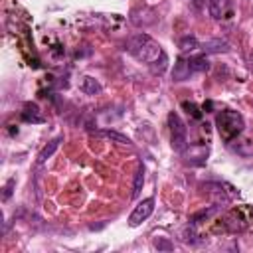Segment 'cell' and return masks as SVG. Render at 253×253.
Returning <instances> with one entry per match:
<instances>
[{"mask_svg":"<svg viewBox=\"0 0 253 253\" xmlns=\"http://www.w3.org/2000/svg\"><path fill=\"white\" fill-rule=\"evenodd\" d=\"M182 107H184V109L188 111V115H192L194 119H200V117H202V111L198 109V105H194V103H188V101H184V103H182Z\"/></svg>","mask_w":253,"mask_h":253,"instance_id":"obj_19","label":"cell"},{"mask_svg":"<svg viewBox=\"0 0 253 253\" xmlns=\"http://www.w3.org/2000/svg\"><path fill=\"white\" fill-rule=\"evenodd\" d=\"M61 140H63L61 136L51 138V140H49V142H47V144H45V146L40 150V154H38V162H40V164H43L47 158H51V156L55 154V150L59 148V142H61Z\"/></svg>","mask_w":253,"mask_h":253,"instance_id":"obj_10","label":"cell"},{"mask_svg":"<svg viewBox=\"0 0 253 253\" xmlns=\"http://www.w3.org/2000/svg\"><path fill=\"white\" fill-rule=\"evenodd\" d=\"M178 47H180V51H184V53H192V51H196V49H200V42L194 38V36H184L180 42H178Z\"/></svg>","mask_w":253,"mask_h":253,"instance_id":"obj_14","label":"cell"},{"mask_svg":"<svg viewBox=\"0 0 253 253\" xmlns=\"http://www.w3.org/2000/svg\"><path fill=\"white\" fill-rule=\"evenodd\" d=\"M14 184H16V180H14V178H10V180L6 182V186H4V194H2V200H4V202L12 196V188H14Z\"/></svg>","mask_w":253,"mask_h":253,"instance_id":"obj_20","label":"cell"},{"mask_svg":"<svg viewBox=\"0 0 253 253\" xmlns=\"http://www.w3.org/2000/svg\"><path fill=\"white\" fill-rule=\"evenodd\" d=\"M182 154H184L186 162H190V164H204L206 158H208V146H204V144H192V146H186L182 150Z\"/></svg>","mask_w":253,"mask_h":253,"instance_id":"obj_5","label":"cell"},{"mask_svg":"<svg viewBox=\"0 0 253 253\" xmlns=\"http://www.w3.org/2000/svg\"><path fill=\"white\" fill-rule=\"evenodd\" d=\"M219 211V206L215 204V206H208V208H204V210H200V211H196L194 215H192V223H200V221H204V219H210L211 215H215Z\"/></svg>","mask_w":253,"mask_h":253,"instance_id":"obj_13","label":"cell"},{"mask_svg":"<svg viewBox=\"0 0 253 253\" xmlns=\"http://www.w3.org/2000/svg\"><path fill=\"white\" fill-rule=\"evenodd\" d=\"M251 69H253V53H251Z\"/></svg>","mask_w":253,"mask_h":253,"instance_id":"obj_21","label":"cell"},{"mask_svg":"<svg viewBox=\"0 0 253 253\" xmlns=\"http://www.w3.org/2000/svg\"><path fill=\"white\" fill-rule=\"evenodd\" d=\"M22 119H24L26 123H32V125H40V123H43V121H45V117H43L42 109H40L36 103H26V105H24Z\"/></svg>","mask_w":253,"mask_h":253,"instance_id":"obj_8","label":"cell"},{"mask_svg":"<svg viewBox=\"0 0 253 253\" xmlns=\"http://www.w3.org/2000/svg\"><path fill=\"white\" fill-rule=\"evenodd\" d=\"M103 134H105L107 138H111L113 142H117V144H126V146L132 144L128 136H125V134H121V132H117V130H103Z\"/></svg>","mask_w":253,"mask_h":253,"instance_id":"obj_16","label":"cell"},{"mask_svg":"<svg viewBox=\"0 0 253 253\" xmlns=\"http://www.w3.org/2000/svg\"><path fill=\"white\" fill-rule=\"evenodd\" d=\"M142 184H144V168H142V166H138V170H136V174H134V186H132V198H136V196L140 194V190H142Z\"/></svg>","mask_w":253,"mask_h":253,"instance_id":"obj_17","label":"cell"},{"mask_svg":"<svg viewBox=\"0 0 253 253\" xmlns=\"http://www.w3.org/2000/svg\"><path fill=\"white\" fill-rule=\"evenodd\" d=\"M215 125H217V132L221 134L223 140H233L235 136L241 134L245 123H243V117L237 113V111H221L217 117H215Z\"/></svg>","mask_w":253,"mask_h":253,"instance_id":"obj_2","label":"cell"},{"mask_svg":"<svg viewBox=\"0 0 253 253\" xmlns=\"http://www.w3.org/2000/svg\"><path fill=\"white\" fill-rule=\"evenodd\" d=\"M190 65H192V71H208V69H210V61H208L206 55L192 57V59H190Z\"/></svg>","mask_w":253,"mask_h":253,"instance_id":"obj_15","label":"cell"},{"mask_svg":"<svg viewBox=\"0 0 253 253\" xmlns=\"http://www.w3.org/2000/svg\"><path fill=\"white\" fill-rule=\"evenodd\" d=\"M204 51L206 53H219V51H229V43L225 42V40H219V38H215V40H208L206 43H204Z\"/></svg>","mask_w":253,"mask_h":253,"instance_id":"obj_12","label":"cell"},{"mask_svg":"<svg viewBox=\"0 0 253 253\" xmlns=\"http://www.w3.org/2000/svg\"><path fill=\"white\" fill-rule=\"evenodd\" d=\"M152 211H154V198H144V200L138 202V204L134 206V210L130 211V215H128V225H130V227L140 225L142 221H146V219L150 217Z\"/></svg>","mask_w":253,"mask_h":253,"instance_id":"obj_4","label":"cell"},{"mask_svg":"<svg viewBox=\"0 0 253 253\" xmlns=\"http://www.w3.org/2000/svg\"><path fill=\"white\" fill-rule=\"evenodd\" d=\"M168 126H170V144H172V148L182 152L188 146V130H186V125H184V121L180 119L178 113L172 111L168 115Z\"/></svg>","mask_w":253,"mask_h":253,"instance_id":"obj_3","label":"cell"},{"mask_svg":"<svg viewBox=\"0 0 253 253\" xmlns=\"http://www.w3.org/2000/svg\"><path fill=\"white\" fill-rule=\"evenodd\" d=\"M229 8H231L229 0H210V2H208V10H210V16H211L213 20L225 18V16L229 14Z\"/></svg>","mask_w":253,"mask_h":253,"instance_id":"obj_9","label":"cell"},{"mask_svg":"<svg viewBox=\"0 0 253 253\" xmlns=\"http://www.w3.org/2000/svg\"><path fill=\"white\" fill-rule=\"evenodd\" d=\"M81 91H83L85 95H99V93L103 91V87H101V83H99L95 77L85 75V77L81 79Z\"/></svg>","mask_w":253,"mask_h":253,"instance_id":"obj_11","label":"cell"},{"mask_svg":"<svg viewBox=\"0 0 253 253\" xmlns=\"http://www.w3.org/2000/svg\"><path fill=\"white\" fill-rule=\"evenodd\" d=\"M126 51L134 57V59H138V61H144V63H148V65H152V63H156L158 59H162L166 53L162 51V47H160V43L156 42V40H152L148 34H134L128 42H126Z\"/></svg>","mask_w":253,"mask_h":253,"instance_id":"obj_1","label":"cell"},{"mask_svg":"<svg viewBox=\"0 0 253 253\" xmlns=\"http://www.w3.org/2000/svg\"><path fill=\"white\" fill-rule=\"evenodd\" d=\"M192 71V65H190V59H184V57H178L174 67H172V79L174 81H186L190 77Z\"/></svg>","mask_w":253,"mask_h":253,"instance_id":"obj_7","label":"cell"},{"mask_svg":"<svg viewBox=\"0 0 253 253\" xmlns=\"http://www.w3.org/2000/svg\"><path fill=\"white\" fill-rule=\"evenodd\" d=\"M227 144H229V148H231L233 152H237V154L243 156V158L253 156V140H249V138H239V136H235V138L229 140Z\"/></svg>","mask_w":253,"mask_h":253,"instance_id":"obj_6","label":"cell"},{"mask_svg":"<svg viewBox=\"0 0 253 253\" xmlns=\"http://www.w3.org/2000/svg\"><path fill=\"white\" fill-rule=\"evenodd\" d=\"M154 247H156L158 251H172V249H174V245H172L168 239H164V237H156V239H154Z\"/></svg>","mask_w":253,"mask_h":253,"instance_id":"obj_18","label":"cell"}]
</instances>
